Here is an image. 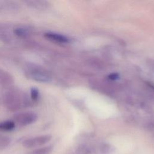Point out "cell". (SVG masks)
<instances>
[{"label": "cell", "mask_w": 154, "mask_h": 154, "mask_svg": "<svg viewBox=\"0 0 154 154\" xmlns=\"http://www.w3.org/2000/svg\"><path fill=\"white\" fill-rule=\"evenodd\" d=\"M37 119V115L34 112H23L14 116L15 121L22 126H26L34 123Z\"/></svg>", "instance_id": "2"}, {"label": "cell", "mask_w": 154, "mask_h": 154, "mask_svg": "<svg viewBox=\"0 0 154 154\" xmlns=\"http://www.w3.org/2000/svg\"><path fill=\"white\" fill-rule=\"evenodd\" d=\"M51 139V136L49 135L37 136L23 140L22 142V145L26 148H34L45 145L48 143Z\"/></svg>", "instance_id": "1"}, {"label": "cell", "mask_w": 154, "mask_h": 154, "mask_svg": "<svg viewBox=\"0 0 154 154\" xmlns=\"http://www.w3.org/2000/svg\"><path fill=\"white\" fill-rule=\"evenodd\" d=\"M108 78L111 80H116L119 78V75L117 73H111L108 76Z\"/></svg>", "instance_id": "10"}, {"label": "cell", "mask_w": 154, "mask_h": 154, "mask_svg": "<svg viewBox=\"0 0 154 154\" xmlns=\"http://www.w3.org/2000/svg\"><path fill=\"white\" fill-rule=\"evenodd\" d=\"M52 150V147L51 146H45L34 150L32 154H49Z\"/></svg>", "instance_id": "6"}, {"label": "cell", "mask_w": 154, "mask_h": 154, "mask_svg": "<svg viewBox=\"0 0 154 154\" xmlns=\"http://www.w3.org/2000/svg\"><path fill=\"white\" fill-rule=\"evenodd\" d=\"M30 94L31 99L34 100H36L39 96V91L37 88L32 87L31 88Z\"/></svg>", "instance_id": "9"}, {"label": "cell", "mask_w": 154, "mask_h": 154, "mask_svg": "<svg viewBox=\"0 0 154 154\" xmlns=\"http://www.w3.org/2000/svg\"><path fill=\"white\" fill-rule=\"evenodd\" d=\"M45 37L49 40L60 42V43H67L69 42L68 38L66 37L54 32H46L45 34Z\"/></svg>", "instance_id": "4"}, {"label": "cell", "mask_w": 154, "mask_h": 154, "mask_svg": "<svg viewBox=\"0 0 154 154\" xmlns=\"http://www.w3.org/2000/svg\"><path fill=\"white\" fill-rule=\"evenodd\" d=\"M15 128V123L13 121H5L0 123V130L4 131H10Z\"/></svg>", "instance_id": "5"}, {"label": "cell", "mask_w": 154, "mask_h": 154, "mask_svg": "<svg viewBox=\"0 0 154 154\" xmlns=\"http://www.w3.org/2000/svg\"><path fill=\"white\" fill-rule=\"evenodd\" d=\"M31 78L34 80L38 82H46L50 81V76L46 74L45 72H43L41 70H35L32 71L31 73Z\"/></svg>", "instance_id": "3"}, {"label": "cell", "mask_w": 154, "mask_h": 154, "mask_svg": "<svg viewBox=\"0 0 154 154\" xmlns=\"http://www.w3.org/2000/svg\"><path fill=\"white\" fill-rule=\"evenodd\" d=\"M10 143V140L4 136L0 135V149H3L7 146Z\"/></svg>", "instance_id": "8"}, {"label": "cell", "mask_w": 154, "mask_h": 154, "mask_svg": "<svg viewBox=\"0 0 154 154\" xmlns=\"http://www.w3.org/2000/svg\"><path fill=\"white\" fill-rule=\"evenodd\" d=\"M14 33L19 37H26L28 35V31L23 28H17L14 30Z\"/></svg>", "instance_id": "7"}]
</instances>
